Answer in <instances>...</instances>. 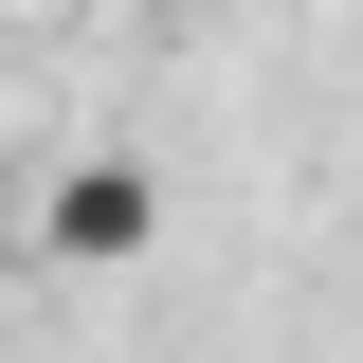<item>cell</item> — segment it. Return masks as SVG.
<instances>
[{
    "instance_id": "obj_1",
    "label": "cell",
    "mask_w": 363,
    "mask_h": 363,
    "mask_svg": "<svg viewBox=\"0 0 363 363\" xmlns=\"http://www.w3.org/2000/svg\"><path fill=\"white\" fill-rule=\"evenodd\" d=\"M145 236H164V182H145V164H55L37 182V255L55 272H128Z\"/></svg>"
}]
</instances>
